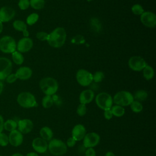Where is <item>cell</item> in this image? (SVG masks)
Segmentation results:
<instances>
[{"mask_svg":"<svg viewBox=\"0 0 156 156\" xmlns=\"http://www.w3.org/2000/svg\"><path fill=\"white\" fill-rule=\"evenodd\" d=\"M66 39V33L65 29L58 27L49 34L47 41L51 47L58 48L65 44Z\"/></svg>","mask_w":156,"mask_h":156,"instance_id":"obj_1","label":"cell"},{"mask_svg":"<svg viewBox=\"0 0 156 156\" xmlns=\"http://www.w3.org/2000/svg\"><path fill=\"white\" fill-rule=\"evenodd\" d=\"M41 91L46 95L52 96L58 90V85L57 80L52 77H44L39 83Z\"/></svg>","mask_w":156,"mask_h":156,"instance_id":"obj_2","label":"cell"},{"mask_svg":"<svg viewBox=\"0 0 156 156\" xmlns=\"http://www.w3.org/2000/svg\"><path fill=\"white\" fill-rule=\"evenodd\" d=\"M17 102L23 108H32L37 105L35 96L29 92H21L17 96Z\"/></svg>","mask_w":156,"mask_h":156,"instance_id":"obj_3","label":"cell"},{"mask_svg":"<svg viewBox=\"0 0 156 156\" xmlns=\"http://www.w3.org/2000/svg\"><path fill=\"white\" fill-rule=\"evenodd\" d=\"M133 100V96L130 92L123 90L118 91L115 94L113 98V102L118 105L123 107L130 105Z\"/></svg>","mask_w":156,"mask_h":156,"instance_id":"obj_4","label":"cell"},{"mask_svg":"<svg viewBox=\"0 0 156 156\" xmlns=\"http://www.w3.org/2000/svg\"><path fill=\"white\" fill-rule=\"evenodd\" d=\"M48 149L52 155L56 156L63 155L67 151L66 144L58 139L51 140L48 144Z\"/></svg>","mask_w":156,"mask_h":156,"instance_id":"obj_5","label":"cell"},{"mask_svg":"<svg viewBox=\"0 0 156 156\" xmlns=\"http://www.w3.org/2000/svg\"><path fill=\"white\" fill-rule=\"evenodd\" d=\"M16 49L15 39L9 35L3 36L0 38V51L4 53H12Z\"/></svg>","mask_w":156,"mask_h":156,"instance_id":"obj_6","label":"cell"},{"mask_svg":"<svg viewBox=\"0 0 156 156\" xmlns=\"http://www.w3.org/2000/svg\"><path fill=\"white\" fill-rule=\"evenodd\" d=\"M96 105L102 110H105L111 108L113 104V99L110 94L106 92L99 93L95 99Z\"/></svg>","mask_w":156,"mask_h":156,"instance_id":"obj_7","label":"cell"},{"mask_svg":"<svg viewBox=\"0 0 156 156\" xmlns=\"http://www.w3.org/2000/svg\"><path fill=\"white\" fill-rule=\"evenodd\" d=\"M76 77L77 82L83 87L88 86L93 82V74L84 69H79Z\"/></svg>","mask_w":156,"mask_h":156,"instance_id":"obj_8","label":"cell"},{"mask_svg":"<svg viewBox=\"0 0 156 156\" xmlns=\"http://www.w3.org/2000/svg\"><path fill=\"white\" fill-rule=\"evenodd\" d=\"M12 63L6 57H0V80H4L11 73Z\"/></svg>","mask_w":156,"mask_h":156,"instance_id":"obj_9","label":"cell"},{"mask_svg":"<svg viewBox=\"0 0 156 156\" xmlns=\"http://www.w3.org/2000/svg\"><path fill=\"white\" fill-rule=\"evenodd\" d=\"M128 65L130 69L135 71H141L147 65L144 59L140 56H132L129 61Z\"/></svg>","mask_w":156,"mask_h":156,"instance_id":"obj_10","label":"cell"},{"mask_svg":"<svg viewBox=\"0 0 156 156\" xmlns=\"http://www.w3.org/2000/svg\"><path fill=\"white\" fill-rule=\"evenodd\" d=\"M100 141L99 135L95 132H90L86 134L83 138V144L87 148L93 147L98 145Z\"/></svg>","mask_w":156,"mask_h":156,"instance_id":"obj_11","label":"cell"},{"mask_svg":"<svg viewBox=\"0 0 156 156\" xmlns=\"http://www.w3.org/2000/svg\"><path fill=\"white\" fill-rule=\"evenodd\" d=\"M140 21L147 27H154L156 25V16L151 12H144L140 15Z\"/></svg>","mask_w":156,"mask_h":156,"instance_id":"obj_12","label":"cell"},{"mask_svg":"<svg viewBox=\"0 0 156 156\" xmlns=\"http://www.w3.org/2000/svg\"><path fill=\"white\" fill-rule=\"evenodd\" d=\"M15 15V10L9 6H3L0 8V21L7 23L11 21Z\"/></svg>","mask_w":156,"mask_h":156,"instance_id":"obj_13","label":"cell"},{"mask_svg":"<svg viewBox=\"0 0 156 156\" xmlns=\"http://www.w3.org/2000/svg\"><path fill=\"white\" fill-rule=\"evenodd\" d=\"M33 41L29 37H23L21 38L16 44V49L18 52H27L29 51L33 46Z\"/></svg>","mask_w":156,"mask_h":156,"instance_id":"obj_14","label":"cell"},{"mask_svg":"<svg viewBox=\"0 0 156 156\" xmlns=\"http://www.w3.org/2000/svg\"><path fill=\"white\" fill-rule=\"evenodd\" d=\"M33 149L38 153H44L48 149V144L47 141L41 138H35L32 143Z\"/></svg>","mask_w":156,"mask_h":156,"instance_id":"obj_15","label":"cell"},{"mask_svg":"<svg viewBox=\"0 0 156 156\" xmlns=\"http://www.w3.org/2000/svg\"><path fill=\"white\" fill-rule=\"evenodd\" d=\"M9 136V143L13 146L17 147L21 145L23 141V135L18 130H14L10 132Z\"/></svg>","mask_w":156,"mask_h":156,"instance_id":"obj_16","label":"cell"},{"mask_svg":"<svg viewBox=\"0 0 156 156\" xmlns=\"http://www.w3.org/2000/svg\"><path fill=\"white\" fill-rule=\"evenodd\" d=\"M18 130L21 133H28L32 131L34 127L33 122L29 119H20L17 122Z\"/></svg>","mask_w":156,"mask_h":156,"instance_id":"obj_17","label":"cell"},{"mask_svg":"<svg viewBox=\"0 0 156 156\" xmlns=\"http://www.w3.org/2000/svg\"><path fill=\"white\" fill-rule=\"evenodd\" d=\"M72 137L77 141L83 140L86 135V129L85 127L80 124L76 125L72 130Z\"/></svg>","mask_w":156,"mask_h":156,"instance_id":"obj_18","label":"cell"},{"mask_svg":"<svg viewBox=\"0 0 156 156\" xmlns=\"http://www.w3.org/2000/svg\"><path fill=\"white\" fill-rule=\"evenodd\" d=\"M15 74L18 79L24 80L29 79L32 76V71L29 67L21 66L16 70Z\"/></svg>","mask_w":156,"mask_h":156,"instance_id":"obj_19","label":"cell"},{"mask_svg":"<svg viewBox=\"0 0 156 156\" xmlns=\"http://www.w3.org/2000/svg\"><path fill=\"white\" fill-rule=\"evenodd\" d=\"M94 97V94L91 90H85L82 91L79 96V101L80 104H87L90 103Z\"/></svg>","mask_w":156,"mask_h":156,"instance_id":"obj_20","label":"cell"},{"mask_svg":"<svg viewBox=\"0 0 156 156\" xmlns=\"http://www.w3.org/2000/svg\"><path fill=\"white\" fill-rule=\"evenodd\" d=\"M13 27L15 30L22 32L24 37H29V32L27 29V25L23 21L19 20H15L13 23Z\"/></svg>","mask_w":156,"mask_h":156,"instance_id":"obj_21","label":"cell"},{"mask_svg":"<svg viewBox=\"0 0 156 156\" xmlns=\"http://www.w3.org/2000/svg\"><path fill=\"white\" fill-rule=\"evenodd\" d=\"M40 135L41 136V138L43 140L46 141H50L51 140H52V138L53 136V132L49 127L45 126L40 129Z\"/></svg>","mask_w":156,"mask_h":156,"instance_id":"obj_22","label":"cell"},{"mask_svg":"<svg viewBox=\"0 0 156 156\" xmlns=\"http://www.w3.org/2000/svg\"><path fill=\"white\" fill-rule=\"evenodd\" d=\"M18 124L16 121L13 119H7L4 122V129L9 132H12L16 129Z\"/></svg>","mask_w":156,"mask_h":156,"instance_id":"obj_23","label":"cell"},{"mask_svg":"<svg viewBox=\"0 0 156 156\" xmlns=\"http://www.w3.org/2000/svg\"><path fill=\"white\" fill-rule=\"evenodd\" d=\"M111 111L113 114V115L116 116V117H121L123 116L125 113V109L124 107L120 105H114L111 107Z\"/></svg>","mask_w":156,"mask_h":156,"instance_id":"obj_24","label":"cell"},{"mask_svg":"<svg viewBox=\"0 0 156 156\" xmlns=\"http://www.w3.org/2000/svg\"><path fill=\"white\" fill-rule=\"evenodd\" d=\"M12 58L13 62L16 65H21L24 62L23 55L21 52L16 51L12 53Z\"/></svg>","mask_w":156,"mask_h":156,"instance_id":"obj_25","label":"cell"},{"mask_svg":"<svg viewBox=\"0 0 156 156\" xmlns=\"http://www.w3.org/2000/svg\"><path fill=\"white\" fill-rule=\"evenodd\" d=\"M143 70V76L146 80L152 79L154 76V71L152 67L149 65H146Z\"/></svg>","mask_w":156,"mask_h":156,"instance_id":"obj_26","label":"cell"},{"mask_svg":"<svg viewBox=\"0 0 156 156\" xmlns=\"http://www.w3.org/2000/svg\"><path fill=\"white\" fill-rule=\"evenodd\" d=\"M147 98V93L143 90H140L135 93L133 98L138 101H143Z\"/></svg>","mask_w":156,"mask_h":156,"instance_id":"obj_27","label":"cell"},{"mask_svg":"<svg viewBox=\"0 0 156 156\" xmlns=\"http://www.w3.org/2000/svg\"><path fill=\"white\" fill-rule=\"evenodd\" d=\"M42 106L45 108H49L51 107L54 104V100L51 96L46 95L42 99L41 101Z\"/></svg>","mask_w":156,"mask_h":156,"instance_id":"obj_28","label":"cell"},{"mask_svg":"<svg viewBox=\"0 0 156 156\" xmlns=\"http://www.w3.org/2000/svg\"><path fill=\"white\" fill-rule=\"evenodd\" d=\"M30 5L35 10H40L44 7V0H29Z\"/></svg>","mask_w":156,"mask_h":156,"instance_id":"obj_29","label":"cell"},{"mask_svg":"<svg viewBox=\"0 0 156 156\" xmlns=\"http://www.w3.org/2000/svg\"><path fill=\"white\" fill-rule=\"evenodd\" d=\"M130 105L131 110L135 113H140L143 110V105L138 101L133 100Z\"/></svg>","mask_w":156,"mask_h":156,"instance_id":"obj_30","label":"cell"},{"mask_svg":"<svg viewBox=\"0 0 156 156\" xmlns=\"http://www.w3.org/2000/svg\"><path fill=\"white\" fill-rule=\"evenodd\" d=\"M38 18H39V15L38 13H31L27 17L26 23L29 26L34 25L37 22V21L38 20Z\"/></svg>","mask_w":156,"mask_h":156,"instance_id":"obj_31","label":"cell"},{"mask_svg":"<svg viewBox=\"0 0 156 156\" xmlns=\"http://www.w3.org/2000/svg\"><path fill=\"white\" fill-rule=\"evenodd\" d=\"M90 25L93 30L96 32H99L101 29V23L97 18H92L90 21Z\"/></svg>","mask_w":156,"mask_h":156,"instance_id":"obj_32","label":"cell"},{"mask_svg":"<svg viewBox=\"0 0 156 156\" xmlns=\"http://www.w3.org/2000/svg\"><path fill=\"white\" fill-rule=\"evenodd\" d=\"M132 12L136 15H141L144 11L141 5L135 4L132 7Z\"/></svg>","mask_w":156,"mask_h":156,"instance_id":"obj_33","label":"cell"},{"mask_svg":"<svg viewBox=\"0 0 156 156\" xmlns=\"http://www.w3.org/2000/svg\"><path fill=\"white\" fill-rule=\"evenodd\" d=\"M104 77V74L102 71H96L93 75V80L95 82H101Z\"/></svg>","mask_w":156,"mask_h":156,"instance_id":"obj_34","label":"cell"},{"mask_svg":"<svg viewBox=\"0 0 156 156\" xmlns=\"http://www.w3.org/2000/svg\"><path fill=\"white\" fill-rule=\"evenodd\" d=\"M9 144V136L4 133H0V146H6Z\"/></svg>","mask_w":156,"mask_h":156,"instance_id":"obj_35","label":"cell"},{"mask_svg":"<svg viewBox=\"0 0 156 156\" xmlns=\"http://www.w3.org/2000/svg\"><path fill=\"white\" fill-rule=\"evenodd\" d=\"M77 113L78 115L82 116H84L86 114L87 112V107L85 104H80L79 106L77 108Z\"/></svg>","mask_w":156,"mask_h":156,"instance_id":"obj_36","label":"cell"},{"mask_svg":"<svg viewBox=\"0 0 156 156\" xmlns=\"http://www.w3.org/2000/svg\"><path fill=\"white\" fill-rule=\"evenodd\" d=\"M29 5H30L29 0H19L18 7L21 10H26L29 8Z\"/></svg>","mask_w":156,"mask_h":156,"instance_id":"obj_37","label":"cell"},{"mask_svg":"<svg viewBox=\"0 0 156 156\" xmlns=\"http://www.w3.org/2000/svg\"><path fill=\"white\" fill-rule=\"evenodd\" d=\"M48 35L49 34L45 32H39L36 35V37L37 39H38L40 41H47L48 38Z\"/></svg>","mask_w":156,"mask_h":156,"instance_id":"obj_38","label":"cell"},{"mask_svg":"<svg viewBox=\"0 0 156 156\" xmlns=\"http://www.w3.org/2000/svg\"><path fill=\"white\" fill-rule=\"evenodd\" d=\"M17 77L16 76V74L15 73H12V74H10L5 79L6 80V82L7 83H12L13 82H15L16 80H17Z\"/></svg>","mask_w":156,"mask_h":156,"instance_id":"obj_39","label":"cell"},{"mask_svg":"<svg viewBox=\"0 0 156 156\" xmlns=\"http://www.w3.org/2000/svg\"><path fill=\"white\" fill-rule=\"evenodd\" d=\"M85 40L82 35H76L74 37V38L72 40L73 43H76V44H80V43H83L84 42Z\"/></svg>","mask_w":156,"mask_h":156,"instance_id":"obj_40","label":"cell"},{"mask_svg":"<svg viewBox=\"0 0 156 156\" xmlns=\"http://www.w3.org/2000/svg\"><path fill=\"white\" fill-rule=\"evenodd\" d=\"M76 143V141L73 138V137H70L69 138L67 141H66V146L69 147H72L73 146H75Z\"/></svg>","mask_w":156,"mask_h":156,"instance_id":"obj_41","label":"cell"},{"mask_svg":"<svg viewBox=\"0 0 156 156\" xmlns=\"http://www.w3.org/2000/svg\"><path fill=\"white\" fill-rule=\"evenodd\" d=\"M104 117L107 120H109L110 119L112 116H113V114L112 113V111H111V109H107V110H104Z\"/></svg>","mask_w":156,"mask_h":156,"instance_id":"obj_42","label":"cell"},{"mask_svg":"<svg viewBox=\"0 0 156 156\" xmlns=\"http://www.w3.org/2000/svg\"><path fill=\"white\" fill-rule=\"evenodd\" d=\"M85 156H96V152L93 147L88 148L85 151Z\"/></svg>","mask_w":156,"mask_h":156,"instance_id":"obj_43","label":"cell"},{"mask_svg":"<svg viewBox=\"0 0 156 156\" xmlns=\"http://www.w3.org/2000/svg\"><path fill=\"white\" fill-rule=\"evenodd\" d=\"M4 119L3 117L0 115V133L2 132V130L4 129Z\"/></svg>","mask_w":156,"mask_h":156,"instance_id":"obj_44","label":"cell"},{"mask_svg":"<svg viewBox=\"0 0 156 156\" xmlns=\"http://www.w3.org/2000/svg\"><path fill=\"white\" fill-rule=\"evenodd\" d=\"M26 156H38V154L34 152H29L26 154Z\"/></svg>","mask_w":156,"mask_h":156,"instance_id":"obj_45","label":"cell"},{"mask_svg":"<svg viewBox=\"0 0 156 156\" xmlns=\"http://www.w3.org/2000/svg\"><path fill=\"white\" fill-rule=\"evenodd\" d=\"M3 88H4V83H3V82L1 80H0V94L2 92Z\"/></svg>","mask_w":156,"mask_h":156,"instance_id":"obj_46","label":"cell"},{"mask_svg":"<svg viewBox=\"0 0 156 156\" xmlns=\"http://www.w3.org/2000/svg\"><path fill=\"white\" fill-rule=\"evenodd\" d=\"M105 156H115V154H114L112 152L108 151V152H107L105 154Z\"/></svg>","mask_w":156,"mask_h":156,"instance_id":"obj_47","label":"cell"},{"mask_svg":"<svg viewBox=\"0 0 156 156\" xmlns=\"http://www.w3.org/2000/svg\"><path fill=\"white\" fill-rule=\"evenodd\" d=\"M3 30V24L1 21H0V34L2 32Z\"/></svg>","mask_w":156,"mask_h":156,"instance_id":"obj_48","label":"cell"},{"mask_svg":"<svg viewBox=\"0 0 156 156\" xmlns=\"http://www.w3.org/2000/svg\"><path fill=\"white\" fill-rule=\"evenodd\" d=\"M12 156H24V155L21 154H20V153H15Z\"/></svg>","mask_w":156,"mask_h":156,"instance_id":"obj_49","label":"cell"},{"mask_svg":"<svg viewBox=\"0 0 156 156\" xmlns=\"http://www.w3.org/2000/svg\"><path fill=\"white\" fill-rule=\"evenodd\" d=\"M87 1H93V0H87Z\"/></svg>","mask_w":156,"mask_h":156,"instance_id":"obj_50","label":"cell"},{"mask_svg":"<svg viewBox=\"0 0 156 156\" xmlns=\"http://www.w3.org/2000/svg\"><path fill=\"white\" fill-rule=\"evenodd\" d=\"M0 156H2V155H0Z\"/></svg>","mask_w":156,"mask_h":156,"instance_id":"obj_51","label":"cell"}]
</instances>
